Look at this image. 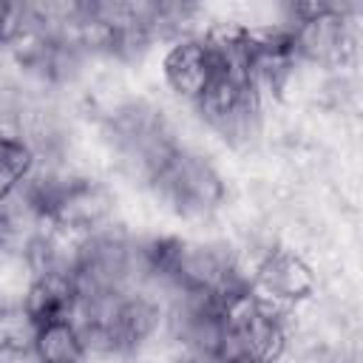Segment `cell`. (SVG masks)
Instances as JSON below:
<instances>
[{"label": "cell", "instance_id": "6da1fadb", "mask_svg": "<svg viewBox=\"0 0 363 363\" xmlns=\"http://www.w3.org/2000/svg\"><path fill=\"white\" fill-rule=\"evenodd\" d=\"M145 193L153 207L193 227H210L233 199L230 182L213 156L184 147L145 184Z\"/></svg>", "mask_w": 363, "mask_h": 363}, {"label": "cell", "instance_id": "7a4b0ae2", "mask_svg": "<svg viewBox=\"0 0 363 363\" xmlns=\"http://www.w3.org/2000/svg\"><path fill=\"white\" fill-rule=\"evenodd\" d=\"M116 218H119V193L105 176H94V173L74 176L51 210V224L82 235Z\"/></svg>", "mask_w": 363, "mask_h": 363}, {"label": "cell", "instance_id": "3957f363", "mask_svg": "<svg viewBox=\"0 0 363 363\" xmlns=\"http://www.w3.org/2000/svg\"><path fill=\"white\" fill-rule=\"evenodd\" d=\"M318 289L320 275L315 261L289 247H272L252 272V292L284 306L309 301L318 295Z\"/></svg>", "mask_w": 363, "mask_h": 363}, {"label": "cell", "instance_id": "277c9868", "mask_svg": "<svg viewBox=\"0 0 363 363\" xmlns=\"http://www.w3.org/2000/svg\"><path fill=\"white\" fill-rule=\"evenodd\" d=\"M159 79L176 105L190 108L213 79L201 40H179L164 45L159 54Z\"/></svg>", "mask_w": 363, "mask_h": 363}, {"label": "cell", "instance_id": "5b68a950", "mask_svg": "<svg viewBox=\"0 0 363 363\" xmlns=\"http://www.w3.org/2000/svg\"><path fill=\"white\" fill-rule=\"evenodd\" d=\"M20 306L31 315L40 326L45 320L71 318L77 306V286L71 275H34L28 292L23 295Z\"/></svg>", "mask_w": 363, "mask_h": 363}, {"label": "cell", "instance_id": "8992f818", "mask_svg": "<svg viewBox=\"0 0 363 363\" xmlns=\"http://www.w3.org/2000/svg\"><path fill=\"white\" fill-rule=\"evenodd\" d=\"M31 352L37 363H85V346L74 318L40 323L31 340Z\"/></svg>", "mask_w": 363, "mask_h": 363}, {"label": "cell", "instance_id": "52a82bcc", "mask_svg": "<svg viewBox=\"0 0 363 363\" xmlns=\"http://www.w3.org/2000/svg\"><path fill=\"white\" fill-rule=\"evenodd\" d=\"M34 164L37 153L31 150V145L11 130H0V196L28 179Z\"/></svg>", "mask_w": 363, "mask_h": 363}, {"label": "cell", "instance_id": "ba28073f", "mask_svg": "<svg viewBox=\"0 0 363 363\" xmlns=\"http://www.w3.org/2000/svg\"><path fill=\"white\" fill-rule=\"evenodd\" d=\"M34 281L23 252L0 250V303H20Z\"/></svg>", "mask_w": 363, "mask_h": 363}, {"label": "cell", "instance_id": "9c48e42d", "mask_svg": "<svg viewBox=\"0 0 363 363\" xmlns=\"http://www.w3.org/2000/svg\"><path fill=\"white\" fill-rule=\"evenodd\" d=\"M37 323L20 303H0V346H31Z\"/></svg>", "mask_w": 363, "mask_h": 363}, {"label": "cell", "instance_id": "30bf717a", "mask_svg": "<svg viewBox=\"0 0 363 363\" xmlns=\"http://www.w3.org/2000/svg\"><path fill=\"white\" fill-rule=\"evenodd\" d=\"M0 363H37L31 346H0Z\"/></svg>", "mask_w": 363, "mask_h": 363}, {"label": "cell", "instance_id": "8fae6325", "mask_svg": "<svg viewBox=\"0 0 363 363\" xmlns=\"http://www.w3.org/2000/svg\"><path fill=\"white\" fill-rule=\"evenodd\" d=\"M224 363H272V360H264V357H258V354H252V352H241V354L227 357Z\"/></svg>", "mask_w": 363, "mask_h": 363}, {"label": "cell", "instance_id": "7c38bea8", "mask_svg": "<svg viewBox=\"0 0 363 363\" xmlns=\"http://www.w3.org/2000/svg\"><path fill=\"white\" fill-rule=\"evenodd\" d=\"M9 3H3L0 0V45H3V40H6V31H9Z\"/></svg>", "mask_w": 363, "mask_h": 363}]
</instances>
